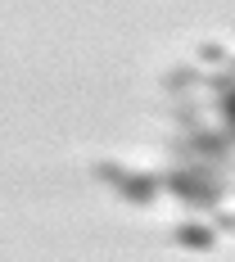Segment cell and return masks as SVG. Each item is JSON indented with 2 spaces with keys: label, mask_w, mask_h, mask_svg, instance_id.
I'll list each match as a JSON object with an SVG mask.
<instances>
[{
  "label": "cell",
  "mask_w": 235,
  "mask_h": 262,
  "mask_svg": "<svg viewBox=\"0 0 235 262\" xmlns=\"http://www.w3.org/2000/svg\"><path fill=\"white\" fill-rule=\"evenodd\" d=\"M199 59H204V63H226V50L212 46V41H204V46H199Z\"/></svg>",
  "instance_id": "cell-7"
},
{
  "label": "cell",
  "mask_w": 235,
  "mask_h": 262,
  "mask_svg": "<svg viewBox=\"0 0 235 262\" xmlns=\"http://www.w3.org/2000/svg\"><path fill=\"white\" fill-rule=\"evenodd\" d=\"M177 239H181L185 249H199V253H208L212 244H217L212 226H199V222H181V226H177Z\"/></svg>",
  "instance_id": "cell-4"
},
{
  "label": "cell",
  "mask_w": 235,
  "mask_h": 262,
  "mask_svg": "<svg viewBox=\"0 0 235 262\" xmlns=\"http://www.w3.org/2000/svg\"><path fill=\"white\" fill-rule=\"evenodd\" d=\"M208 91H222V95L235 91V59H226V68H222L217 77H208Z\"/></svg>",
  "instance_id": "cell-6"
},
{
  "label": "cell",
  "mask_w": 235,
  "mask_h": 262,
  "mask_svg": "<svg viewBox=\"0 0 235 262\" xmlns=\"http://www.w3.org/2000/svg\"><path fill=\"white\" fill-rule=\"evenodd\" d=\"M95 172H100L104 181H113V185L131 199V204H140V208H145V204H154L158 185H163V177H136V172H122L118 163H100Z\"/></svg>",
  "instance_id": "cell-3"
},
{
  "label": "cell",
  "mask_w": 235,
  "mask_h": 262,
  "mask_svg": "<svg viewBox=\"0 0 235 262\" xmlns=\"http://www.w3.org/2000/svg\"><path fill=\"white\" fill-rule=\"evenodd\" d=\"M217 108H222V118H226V127H231V136H235V91H231V95H222V104H217Z\"/></svg>",
  "instance_id": "cell-8"
},
{
  "label": "cell",
  "mask_w": 235,
  "mask_h": 262,
  "mask_svg": "<svg viewBox=\"0 0 235 262\" xmlns=\"http://www.w3.org/2000/svg\"><path fill=\"white\" fill-rule=\"evenodd\" d=\"M195 81H204V77H199V68H177V73H167V77H163V91H167V95H177V91L195 86Z\"/></svg>",
  "instance_id": "cell-5"
},
{
  "label": "cell",
  "mask_w": 235,
  "mask_h": 262,
  "mask_svg": "<svg viewBox=\"0 0 235 262\" xmlns=\"http://www.w3.org/2000/svg\"><path fill=\"white\" fill-rule=\"evenodd\" d=\"M172 149L185 158H195V163H208V167H222V163H231V149H235V136H212V131H190L181 140H172Z\"/></svg>",
  "instance_id": "cell-2"
},
{
  "label": "cell",
  "mask_w": 235,
  "mask_h": 262,
  "mask_svg": "<svg viewBox=\"0 0 235 262\" xmlns=\"http://www.w3.org/2000/svg\"><path fill=\"white\" fill-rule=\"evenodd\" d=\"M212 226H217V231H235V212H217Z\"/></svg>",
  "instance_id": "cell-9"
},
{
  "label": "cell",
  "mask_w": 235,
  "mask_h": 262,
  "mask_svg": "<svg viewBox=\"0 0 235 262\" xmlns=\"http://www.w3.org/2000/svg\"><path fill=\"white\" fill-rule=\"evenodd\" d=\"M163 185L172 190V194H181L190 208H217L222 204V194H226V177L208 167V163H185L177 172H167Z\"/></svg>",
  "instance_id": "cell-1"
}]
</instances>
